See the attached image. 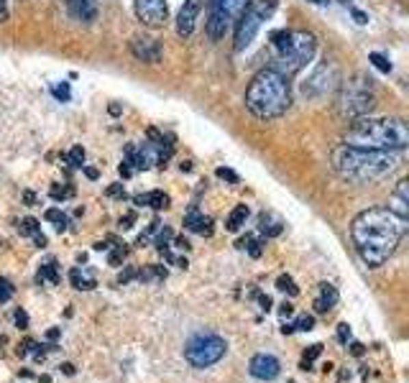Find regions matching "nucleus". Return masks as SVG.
<instances>
[{
	"instance_id": "1",
	"label": "nucleus",
	"mask_w": 409,
	"mask_h": 383,
	"mask_svg": "<svg viewBox=\"0 0 409 383\" xmlns=\"http://www.w3.org/2000/svg\"><path fill=\"white\" fill-rule=\"evenodd\" d=\"M407 233V220H399L394 212L371 207L353 220L351 238L360 261L371 268L384 266L394 256L401 235Z\"/></svg>"
},
{
	"instance_id": "2",
	"label": "nucleus",
	"mask_w": 409,
	"mask_h": 383,
	"mask_svg": "<svg viewBox=\"0 0 409 383\" xmlns=\"http://www.w3.org/2000/svg\"><path fill=\"white\" fill-rule=\"evenodd\" d=\"M343 144L371 151H401L409 144V128L399 118H356L343 133Z\"/></svg>"
},
{
	"instance_id": "3",
	"label": "nucleus",
	"mask_w": 409,
	"mask_h": 383,
	"mask_svg": "<svg viewBox=\"0 0 409 383\" xmlns=\"http://www.w3.org/2000/svg\"><path fill=\"white\" fill-rule=\"evenodd\" d=\"M292 105V87L289 77L276 72L274 67L261 69L251 79V85L246 90V107L256 115L259 120H274L282 118Z\"/></svg>"
},
{
	"instance_id": "4",
	"label": "nucleus",
	"mask_w": 409,
	"mask_h": 383,
	"mask_svg": "<svg viewBox=\"0 0 409 383\" xmlns=\"http://www.w3.org/2000/svg\"><path fill=\"white\" fill-rule=\"evenodd\" d=\"M332 169L348 182H376L397 169V156L391 151H371L356 146H338L332 151Z\"/></svg>"
},
{
	"instance_id": "5",
	"label": "nucleus",
	"mask_w": 409,
	"mask_h": 383,
	"mask_svg": "<svg viewBox=\"0 0 409 383\" xmlns=\"http://www.w3.org/2000/svg\"><path fill=\"white\" fill-rule=\"evenodd\" d=\"M272 41L276 49L274 69L282 72L284 77H292L307 67V62H312L317 49V41L310 31H274Z\"/></svg>"
},
{
	"instance_id": "6",
	"label": "nucleus",
	"mask_w": 409,
	"mask_h": 383,
	"mask_svg": "<svg viewBox=\"0 0 409 383\" xmlns=\"http://www.w3.org/2000/svg\"><path fill=\"white\" fill-rule=\"evenodd\" d=\"M376 105V92H373V79L363 72H356L341 85V97H338V110L343 118L356 120L366 118Z\"/></svg>"
},
{
	"instance_id": "7",
	"label": "nucleus",
	"mask_w": 409,
	"mask_h": 383,
	"mask_svg": "<svg viewBox=\"0 0 409 383\" xmlns=\"http://www.w3.org/2000/svg\"><path fill=\"white\" fill-rule=\"evenodd\" d=\"M276 10V0H248L238 13L235 23V51H246L261 31L263 21H269Z\"/></svg>"
},
{
	"instance_id": "8",
	"label": "nucleus",
	"mask_w": 409,
	"mask_h": 383,
	"mask_svg": "<svg viewBox=\"0 0 409 383\" xmlns=\"http://www.w3.org/2000/svg\"><path fill=\"white\" fill-rule=\"evenodd\" d=\"M228 350V343H225L220 335L215 332H197L187 340L185 345V358L187 363L192 368H210L215 365Z\"/></svg>"
},
{
	"instance_id": "9",
	"label": "nucleus",
	"mask_w": 409,
	"mask_h": 383,
	"mask_svg": "<svg viewBox=\"0 0 409 383\" xmlns=\"http://www.w3.org/2000/svg\"><path fill=\"white\" fill-rule=\"evenodd\" d=\"M246 0H210V16H207V36L217 41V38L225 36V31L230 26V21L241 13Z\"/></svg>"
},
{
	"instance_id": "10",
	"label": "nucleus",
	"mask_w": 409,
	"mask_h": 383,
	"mask_svg": "<svg viewBox=\"0 0 409 383\" xmlns=\"http://www.w3.org/2000/svg\"><path fill=\"white\" fill-rule=\"evenodd\" d=\"M341 82V69L335 62H320L317 67L312 69V75L307 77V82L302 85V92L307 97H325L330 95L332 90Z\"/></svg>"
},
{
	"instance_id": "11",
	"label": "nucleus",
	"mask_w": 409,
	"mask_h": 383,
	"mask_svg": "<svg viewBox=\"0 0 409 383\" xmlns=\"http://www.w3.org/2000/svg\"><path fill=\"white\" fill-rule=\"evenodd\" d=\"M136 16L144 26L159 29L169 18V5L166 0H136Z\"/></svg>"
},
{
	"instance_id": "12",
	"label": "nucleus",
	"mask_w": 409,
	"mask_h": 383,
	"mask_svg": "<svg viewBox=\"0 0 409 383\" xmlns=\"http://www.w3.org/2000/svg\"><path fill=\"white\" fill-rule=\"evenodd\" d=\"M248 371H251V375H254V378H259V381H272V378H276V375H279L282 365H279V360H276L274 355L259 353V355H254V358H251Z\"/></svg>"
},
{
	"instance_id": "13",
	"label": "nucleus",
	"mask_w": 409,
	"mask_h": 383,
	"mask_svg": "<svg viewBox=\"0 0 409 383\" xmlns=\"http://www.w3.org/2000/svg\"><path fill=\"white\" fill-rule=\"evenodd\" d=\"M131 54H133L138 62H144V64H156V62L161 59V47H159L156 38L136 36L131 41Z\"/></svg>"
},
{
	"instance_id": "14",
	"label": "nucleus",
	"mask_w": 409,
	"mask_h": 383,
	"mask_svg": "<svg viewBox=\"0 0 409 383\" xmlns=\"http://www.w3.org/2000/svg\"><path fill=\"white\" fill-rule=\"evenodd\" d=\"M200 8H202V0H185V5L176 16V34L182 38L192 36L197 23V16H200Z\"/></svg>"
},
{
	"instance_id": "15",
	"label": "nucleus",
	"mask_w": 409,
	"mask_h": 383,
	"mask_svg": "<svg viewBox=\"0 0 409 383\" xmlns=\"http://www.w3.org/2000/svg\"><path fill=\"white\" fill-rule=\"evenodd\" d=\"M69 16L79 23H92L98 18V0H67Z\"/></svg>"
},
{
	"instance_id": "16",
	"label": "nucleus",
	"mask_w": 409,
	"mask_h": 383,
	"mask_svg": "<svg viewBox=\"0 0 409 383\" xmlns=\"http://www.w3.org/2000/svg\"><path fill=\"white\" fill-rule=\"evenodd\" d=\"M389 212H394L399 220H407L409 217V182H399L397 189L391 194L389 200Z\"/></svg>"
},
{
	"instance_id": "17",
	"label": "nucleus",
	"mask_w": 409,
	"mask_h": 383,
	"mask_svg": "<svg viewBox=\"0 0 409 383\" xmlns=\"http://www.w3.org/2000/svg\"><path fill=\"white\" fill-rule=\"evenodd\" d=\"M185 228L189 230V233H200V235H213V220H210V217H204L202 212H197V210L187 212Z\"/></svg>"
},
{
	"instance_id": "18",
	"label": "nucleus",
	"mask_w": 409,
	"mask_h": 383,
	"mask_svg": "<svg viewBox=\"0 0 409 383\" xmlns=\"http://www.w3.org/2000/svg\"><path fill=\"white\" fill-rule=\"evenodd\" d=\"M338 304V291H335V287L332 284H320V294H317V299H315V312H328V309H332V306Z\"/></svg>"
},
{
	"instance_id": "19",
	"label": "nucleus",
	"mask_w": 409,
	"mask_h": 383,
	"mask_svg": "<svg viewBox=\"0 0 409 383\" xmlns=\"http://www.w3.org/2000/svg\"><path fill=\"white\" fill-rule=\"evenodd\" d=\"M259 230H261L266 238H276V235H282L284 222H282V217H276L274 212H261V217H259Z\"/></svg>"
},
{
	"instance_id": "20",
	"label": "nucleus",
	"mask_w": 409,
	"mask_h": 383,
	"mask_svg": "<svg viewBox=\"0 0 409 383\" xmlns=\"http://www.w3.org/2000/svg\"><path fill=\"white\" fill-rule=\"evenodd\" d=\"M18 233L21 235H26V238L36 240V246H39V248L47 246V238H44V233H41V225L34 220V217H23V220L18 222Z\"/></svg>"
},
{
	"instance_id": "21",
	"label": "nucleus",
	"mask_w": 409,
	"mask_h": 383,
	"mask_svg": "<svg viewBox=\"0 0 409 383\" xmlns=\"http://www.w3.org/2000/svg\"><path fill=\"white\" fill-rule=\"evenodd\" d=\"M246 220H248V204H235L233 212L225 220V228L230 230V233H238L246 225Z\"/></svg>"
},
{
	"instance_id": "22",
	"label": "nucleus",
	"mask_w": 409,
	"mask_h": 383,
	"mask_svg": "<svg viewBox=\"0 0 409 383\" xmlns=\"http://www.w3.org/2000/svg\"><path fill=\"white\" fill-rule=\"evenodd\" d=\"M136 204H148L154 210H166L169 207V194L164 192H148V194H138Z\"/></svg>"
},
{
	"instance_id": "23",
	"label": "nucleus",
	"mask_w": 409,
	"mask_h": 383,
	"mask_svg": "<svg viewBox=\"0 0 409 383\" xmlns=\"http://www.w3.org/2000/svg\"><path fill=\"white\" fill-rule=\"evenodd\" d=\"M166 268L164 266H146L138 268V281H164Z\"/></svg>"
},
{
	"instance_id": "24",
	"label": "nucleus",
	"mask_w": 409,
	"mask_h": 383,
	"mask_svg": "<svg viewBox=\"0 0 409 383\" xmlns=\"http://www.w3.org/2000/svg\"><path fill=\"white\" fill-rule=\"evenodd\" d=\"M69 281H72V287L75 289H85V291L95 289V281L82 276V271H79V268H72V271H69Z\"/></svg>"
},
{
	"instance_id": "25",
	"label": "nucleus",
	"mask_w": 409,
	"mask_h": 383,
	"mask_svg": "<svg viewBox=\"0 0 409 383\" xmlns=\"http://www.w3.org/2000/svg\"><path fill=\"white\" fill-rule=\"evenodd\" d=\"M369 62H371V64H373L376 69H381L384 75H389V72H391V62H389L386 57H384V54H376V51H373V54H369Z\"/></svg>"
},
{
	"instance_id": "26",
	"label": "nucleus",
	"mask_w": 409,
	"mask_h": 383,
	"mask_svg": "<svg viewBox=\"0 0 409 383\" xmlns=\"http://www.w3.org/2000/svg\"><path fill=\"white\" fill-rule=\"evenodd\" d=\"M238 248H248V253L254 256V259H259L261 256V243L259 240H254V238H243V240H238Z\"/></svg>"
},
{
	"instance_id": "27",
	"label": "nucleus",
	"mask_w": 409,
	"mask_h": 383,
	"mask_svg": "<svg viewBox=\"0 0 409 383\" xmlns=\"http://www.w3.org/2000/svg\"><path fill=\"white\" fill-rule=\"evenodd\" d=\"M47 220L57 222V230L67 228V215H64L62 210H54V207H51V210H47Z\"/></svg>"
},
{
	"instance_id": "28",
	"label": "nucleus",
	"mask_w": 409,
	"mask_h": 383,
	"mask_svg": "<svg viewBox=\"0 0 409 383\" xmlns=\"http://www.w3.org/2000/svg\"><path fill=\"white\" fill-rule=\"evenodd\" d=\"M69 163H72L75 169L85 166V148H82V146H75V148L69 151Z\"/></svg>"
},
{
	"instance_id": "29",
	"label": "nucleus",
	"mask_w": 409,
	"mask_h": 383,
	"mask_svg": "<svg viewBox=\"0 0 409 383\" xmlns=\"http://www.w3.org/2000/svg\"><path fill=\"white\" fill-rule=\"evenodd\" d=\"M57 266L54 263H44L39 268V281H57Z\"/></svg>"
},
{
	"instance_id": "30",
	"label": "nucleus",
	"mask_w": 409,
	"mask_h": 383,
	"mask_svg": "<svg viewBox=\"0 0 409 383\" xmlns=\"http://www.w3.org/2000/svg\"><path fill=\"white\" fill-rule=\"evenodd\" d=\"M276 289H282V291L292 294V297H297V291H300V289L294 287L292 276H279V281H276Z\"/></svg>"
},
{
	"instance_id": "31",
	"label": "nucleus",
	"mask_w": 409,
	"mask_h": 383,
	"mask_svg": "<svg viewBox=\"0 0 409 383\" xmlns=\"http://www.w3.org/2000/svg\"><path fill=\"white\" fill-rule=\"evenodd\" d=\"M294 330H302V332H310L312 327H315V317L312 315H302V317H297V322H294Z\"/></svg>"
},
{
	"instance_id": "32",
	"label": "nucleus",
	"mask_w": 409,
	"mask_h": 383,
	"mask_svg": "<svg viewBox=\"0 0 409 383\" xmlns=\"http://www.w3.org/2000/svg\"><path fill=\"white\" fill-rule=\"evenodd\" d=\"M10 297H13V284H10L8 278L0 276V304H3V302H8Z\"/></svg>"
},
{
	"instance_id": "33",
	"label": "nucleus",
	"mask_w": 409,
	"mask_h": 383,
	"mask_svg": "<svg viewBox=\"0 0 409 383\" xmlns=\"http://www.w3.org/2000/svg\"><path fill=\"white\" fill-rule=\"evenodd\" d=\"M169 240H172V230L161 228V230H159V235H156V240H154V246L161 250V248H166V243H169Z\"/></svg>"
},
{
	"instance_id": "34",
	"label": "nucleus",
	"mask_w": 409,
	"mask_h": 383,
	"mask_svg": "<svg viewBox=\"0 0 409 383\" xmlns=\"http://www.w3.org/2000/svg\"><path fill=\"white\" fill-rule=\"evenodd\" d=\"M217 176H220V179H225V182H230V184H238V174H235L233 169H225V166H220V169H217Z\"/></svg>"
},
{
	"instance_id": "35",
	"label": "nucleus",
	"mask_w": 409,
	"mask_h": 383,
	"mask_svg": "<svg viewBox=\"0 0 409 383\" xmlns=\"http://www.w3.org/2000/svg\"><path fill=\"white\" fill-rule=\"evenodd\" d=\"M131 278H138V268L136 266H128L120 276H118V284H128Z\"/></svg>"
},
{
	"instance_id": "36",
	"label": "nucleus",
	"mask_w": 409,
	"mask_h": 383,
	"mask_svg": "<svg viewBox=\"0 0 409 383\" xmlns=\"http://www.w3.org/2000/svg\"><path fill=\"white\" fill-rule=\"evenodd\" d=\"M123 259H126V248L120 246L118 250H113V253H110V266H118V263H120Z\"/></svg>"
},
{
	"instance_id": "37",
	"label": "nucleus",
	"mask_w": 409,
	"mask_h": 383,
	"mask_svg": "<svg viewBox=\"0 0 409 383\" xmlns=\"http://www.w3.org/2000/svg\"><path fill=\"white\" fill-rule=\"evenodd\" d=\"M338 340H341V343H348V340H351V327L338 325Z\"/></svg>"
},
{
	"instance_id": "38",
	"label": "nucleus",
	"mask_w": 409,
	"mask_h": 383,
	"mask_svg": "<svg viewBox=\"0 0 409 383\" xmlns=\"http://www.w3.org/2000/svg\"><path fill=\"white\" fill-rule=\"evenodd\" d=\"M107 197H126L123 184H113V187H107Z\"/></svg>"
},
{
	"instance_id": "39",
	"label": "nucleus",
	"mask_w": 409,
	"mask_h": 383,
	"mask_svg": "<svg viewBox=\"0 0 409 383\" xmlns=\"http://www.w3.org/2000/svg\"><path fill=\"white\" fill-rule=\"evenodd\" d=\"M322 353V345H312L310 350H304V360H315Z\"/></svg>"
},
{
	"instance_id": "40",
	"label": "nucleus",
	"mask_w": 409,
	"mask_h": 383,
	"mask_svg": "<svg viewBox=\"0 0 409 383\" xmlns=\"http://www.w3.org/2000/svg\"><path fill=\"white\" fill-rule=\"evenodd\" d=\"M133 220H136V215H133V212H128L126 217H120V228H123V230L133 228Z\"/></svg>"
},
{
	"instance_id": "41",
	"label": "nucleus",
	"mask_w": 409,
	"mask_h": 383,
	"mask_svg": "<svg viewBox=\"0 0 409 383\" xmlns=\"http://www.w3.org/2000/svg\"><path fill=\"white\" fill-rule=\"evenodd\" d=\"M8 16H10L8 0H0V23H3V21H8Z\"/></svg>"
},
{
	"instance_id": "42",
	"label": "nucleus",
	"mask_w": 409,
	"mask_h": 383,
	"mask_svg": "<svg viewBox=\"0 0 409 383\" xmlns=\"http://www.w3.org/2000/svg\"><path fill=\"white\" fill-rule=\"evenodd\" d=\"M51 197H54V200H64V197H69V189H59V187H51Z\"/></svg>"
},
{
	"instance_id": "43",
	"label": "nucleus",
	"mask_w": 409,
	"mask_h": 383,
	"mask_svg": "<svg viewBox=\"0 0 409 383\" xmlns=\"http://www.w3.org/2000/svg\"><path fill=\"white\" fill-rule=\"evenodd\" d=\"M16 325L26 330V325H29V317H26V312H16Z\"/></svg>"
},
{
	"instance_id": "44",
	"label": "nucleus",
	"mask_w": 409,
	"mask_h": 383,
	"mask_svg": "<svg viewBox=\"0 0 409 383\" xmlns=\"http://www.w3.org/2000/svg\"><path fill=\"white\" fill-rule=\"evenodd\" d=\"M54 95L62 97V100H67V97H69V87H67V85H64V87H57V90H54Z\"/></svg>"
},
{
	"instance_id": "45",
	"label": "nucleus",
	"mask_w": 409,
	"mask_h": 383,
	"mask_svg": "<svg viewBox=\"0 0 409 383\" xmlns=\"http://www.w3.org/2000/svg\"><path fill=\"white\" fill-rule=\"evenodd\" d=\"M351 353L356 355V358H360V355H363V345H360V343H351Z\"/></svg>"
},
{
	"instance_id": "46",
	"label": "nucleus",
	"mask_w": 409,
	"mask_h": 383,
	"mask_svg": "<svg viewBox=\"0 0 409 383\" xmlns=\"http://www.w3.org/2000/svg\"><path fill=\"white\" fill-rule=\"evenodd\" d=\"M259 302H261L263 312H269V309H272V299H269V297H259Z\"/></svg>"
},
{
	"instance_id": "47",
	"label": "nucleus",
	"mask_w": 409,
	"mask_h": 383,
	"mask_svg": "<svg viewBox=\"0 0 409 383\" xmlns=\"http://www.w3.org/2000/svg\"><path fill=\"white\" fill-rule=\"evenodd\" d=\"M353 18L358 21V23H366V21H369V16H366V13H360V10H353Z\"/></svg>"
},
{
	"instance_id": "48",
	"label": "nucleus",
	"mask_w": 409,
	"mask_h": 383,
	"mask_svg": "<svg viewBox=\"0 0 409 383\" xmlns=\"http://www.w3.org/2000/svg\"><path fill=\"white\" fill-rule=\"evenodd\" d=\"M294 312V306L292 304H282V317H289Z\"/></svg>"
},
{
	"instance_id": "49",
	"label": "nucleus",
	"mask_w": 409,
	"mask_h": 383,
	"mask_svg": "<svg viewBox=\"0 0 409 383\" xmlns=\"http://www.w3.org/2000/svg\"><path fill=\"white\" fill-rule=\"evenodd\" d=\"M47 337H49V340H57V337H59V327H51L49 332H47Z\"/></svg>"
},
{
	"instance_id": "50",
	"label": "nucleus",
	"mask_w": 409,
	"mask_h": 383,
	"mask_svg": "<svg viewBox=\"0 0 409 383\" xmlns=\"http://www.w3.org/2000/svg\"><path fill=\"white\" fill-rule=\"evenodd\" d=\"M176 248H182V250H187L189 248V243H187L185 238H176Z\"/></svg>"
},
{
	"instance_id": "51",
	"label": "nucleus",
	"mask_w": 409,
	"mask_h": 383,
	"mask_svg": "<svg viewBox=\"0 0 409 383\" xmlns=\"http://www.w3.org/2000/svg\"><path fill=\"white\" fill-rule=\"evenodd\" d=\"M62 368H64V373H67V375L75 373V365H72V363H64V365H62Z\"/></svg>"
},
{
	"instance_id": "52",
	"label": "nucleus",
	"mask_w": 409,
	"mask_h": 383,
	"mask_svg": "<svg viewBox=\"0 0 409 383\" xmlns=\"http://www.w3.org/2000/svg\"><path fill=\"white\" fill-rule=\"evenodd\" d=\"M85 174H88L90 179H98V172H95V169H85Z\"/></svg>"
},
{
	"instance_id": "53",
	"label": "nucleus",
	"mask_w": 409,
	"mask_h": 383,
	"mask_svg": "<svg viewBox=\"0 0 409 383\" xmlns=\"http://www.w3.org/2000/svg\"><path fill=\"white\" fill-rule=\"evenodd\" d=\"M310 3H315V5H328V0H310Z\"/></svg>"
}]
</instances>
